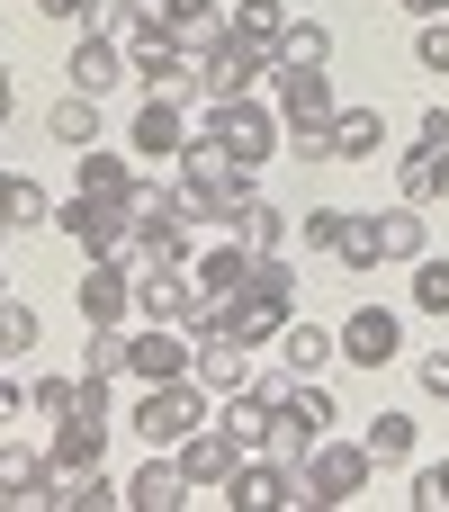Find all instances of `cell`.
<instances>
[{
  "mask_svg": "<svg viewBox=\"0 0 449 512\" xmlns=\"http://www.w3.org/2000/svg\"><path fill=\"white\" fill-rule=\"evenodd\" d=\"M414 144H449V108H423V126H414Z\"/></svg>",
  "mask_w": 449,
  "mask_h": 512,
  "instance_id": "obj_43",
  "label": "cell"
},
{
  "mask_svg": "<svg viewBox=\"0 0 449 512\" xmlns=\"http://www.w3.org/2000/svg\"><path fill=\"white\" fill-rule=\"evenodd\" d=\"M0 243H9V234H0Z\"/></svg>",
  "mask_w": 449,
  "mask_h": 512,
  "instance_id": "obj_50",
  "label": "cell"
},
{
  "mask_svg": "<svg viewBox=\"0 0 449 512\" xmlns=\"http://www.w3.org/2000/svg\"><path fill=\"white\" fill-rule=\"evenodd\" d=\"M198 135H216L234 162L261 171V162L279 153V108H270L261 90H243V99H207V126H198Z\"/></svg>",
  "mask_w": 449,
  "mask_h": 512,
  "instance_id": "obj_4",
  "label": "cell"
},
{
  "mask_svg": "<svg viewBox=\"0 0 449 512\" xmlns=\"http://www.w3.org/2000/svg\"><path fill=\"white\" fill-rule=\"evenodd\" d=\"M0 297H9V270H0Z\"/></svg>",
  "mask_w": 449,
  "mask_h": 512,
  "instance_id": "obj_48",
  "label": "cell"
},
{
  "mask_svg": "<svg viewBox=\"0 0 449 512\" xmlns=\"http://www.w3.org/2000/svg\"><path fill=\"white\" fill-rule=\"evenodd\" d=\"M360 441H369V459H378V468H405V459L423 450V423H414V414H369V432H360Z\"/></svg>",
  "mask_w": 449,
  "mask_h": 512,
  "instance_id": "obj_29",
  "label": "cell"
},
{
  "mask_svg": "<svg viewBox=\"0 0 449 512\" xmlns=\"http://www.w3.org/2000/svg\"><path fill=\"white\" fill-rule=\"evenodd\" d=\"M279 63H333V27H324V18H297V27L279 36Z\"/></svg>",
  "mask_w": 449,
  "mask_h": 512,
  "instance_id": "obj_36",
  "label": "cell"
},
{
  "mask_svg": "<svg viewBox=\"0 0 449 512\" xmlns=\"http://www.w3.org/2000/svg\"><path fill=\"white\" fill-rule=\"evenodd\" d=\"M171 180H180V198H189L198 225H234V216L261 198V189H252V162H234L216 135H189L180 162H171Z\"/></svg>",
  "mask_w": 449,
  "mask_h": 512,
  "instance_id": "obj_1",
  "label": "cell"
},
{
  "mask_svg": "<svg viewBox=\"0 0 449 512\" xmlns=\"http://www.w3.org/2000/svg\"><path fill=\"white\" fill-rule=\"evenodd\" d=\"M180 144H189V117H180V99L144 90L135 126H126V153H135V162H153V171H171V162H180Z\"/></svg>",
  "mask_w": 449,
  "mask_h": 512,
  "instance_id": "obj_11",
  "label": "cell"
},
{
  "mask_svg": "<svg viewBox=\"0 0 449 512\" xmlns=\"http://www.w3.org/2000/svg\"><path fill=\"white\" fill-rule=\"evenodd\" d=\"M153 18H162V27H171V45H189V54H207V45L234 27L216 0H153Z\"/></svg>",
  "mask_w": 449,
  "mask_h": 512,
  "instance_id": "obj_20",
  "label": "cell"
},
{
  "mask_svg": "<svg viewBox=\"0 0 449 512\" xmlns=\"http://www.w3.org/2000/svg\"><path fill=\"white\" fill-rule=\"evenodd\" d=\"M18 414H27V387H18V378L0 369V423H18Z\"/></svg>",
  "mask_w": 449,
  "mask_h": 512,
  "instance_id": "obj_42",
  "label": "cell"
},
{
  "mask_svg": "<svg viewBox=\"0 0 449 512\" xmlns=\"http://www.w3.org/2000/svg\"><path fill=\"white\" fill-rule=\"evenodd\" d=\"M279 153H297L306 171L333 162V117H297V126H279Z\"/></svg>",
  "mask_w": 449,
  "mask_h": 512,
  "instance_id": "obj_35",
  "label": "cell"
},
{
  "mask_svg": "<svg viewBox=\"0 0 449 512\" xmlns=\"http://www.w3.org/2000/svg\"><path fill=\"white\" fill-rule=\"evenodd\" d=\"M396 9H405L414 27H423V18H449V0H396Z\"/></svg>",
  "mask_w": 449,
  "mask_h": 512,
  "instance_id": "obj_47",
  "label": "cell"
},
{
  "mask_svg": "<svg viewBox=\"0 0 449 512\" xmlns=\"http://www.w3.org/2000/svg\"><path fill=\"white\" fill-rule=\"evenodd\" d=\"M207 414H216V423H225V432H234L243 450H261V441H270V405H261L252 387H234V396H216Z\"/></svg>",
  "mask_w": 449,
  "mask_h": 512,
  "instance_id": "obj_30",
  "label": "cell"
},
{
  "mask_svg": "<svg viewBox=\"0 0 449 512\" xmlns=\"http://www.w3.org/2000/svg\"><path fill=\"white\" fill-rule=\"evenodd\" d=\"M369 477H378V459H369V441H315L306 450V468H297V512H333V504H360L369 495Z\"/></svg>",
  "mask_w": 449,
  "mask_h": 512,
  "instance_id": "obj_2",
  "label": "cell"
},
{
  "mask_svg": "<svg viewBox=\"0 0 449 512\" xmlns=\"http://www.w3.org/2000/svg\"><path fill=\"white\" fill-rule=\"evenodd\" d=\"M189 495H198V486L180 477V459H171V450H153V459L135 468V486H126V504H135V512H180Z\"/></svg>",
  "mask_w": 449,
  "mask_h": 512,
  "instance_id": "obj_19",
  "label": "cell"
},
{
  "mask_svg": "<svg viewBox=\"0 0 449 512\" xmlns=\"http://www.w3.org/2000/svg\"><path fill=\"white\" fill-rule=\"evenodd\" d=\"M333 342H342V360H351V369H387V360L405 351V315H396V306H351Z\"/></svg>",
  "mask_w": 449,
  "mask_h": 512,
  "instance_id": "obj_12",
  "label": "cell"
},
{
  "mask_svg": "<svg viewBox=\"0 0 449 512\" xmlns=\"http://www.w3.org/2000/svg\"><path fill=\"white\" fill-rule=\"evenodd\" d=\"M45 342V324H36V306L27 297H0V360H27Z\"/></svg>",
  "mask_w": 449,
  "mask_h": 512,
  "instance_id": "obj_33",
  "label": "cell"
},
{
  "mask_svg": "<svg viewBox=\"0 0 449 512\" xmlns=\"http://www.w3.org/2000/svg\"><path fill=\"white\" fill-rule=\"evenodd\" d=\"M279 360H288L297 378H324V369L342 360V342H333L324 324H306V315H288V333H279Z\"/></svg>",
  "mask_w": 449,
  "mask_h": 512,
  "instance_id": "obj_26",
  "label": "cell"
},
{
  "mask_svg": "<svg viewBox=\"0 0 449 512\" xmlns=\"http://www.w3.org/2000/svg\"><path fill=\"white\" fill-rule=\"evenodd\" d=\"M45 459H54L63 477H72V468H99V459H108V405H72V414H54Z\"/></svg>",
  "mask_w": 449,
  "mask_h": 512,
  "instance_id": "obj_13",
  "label": "cell"
},
{
  "mask_svg": "<svg viewBox=\"0 0 449 512\" xmlns=\"http://www.w3.org/2000/svg\"><path fill=\"white\" fill-rule=\"evenodd\" d=\"M135 180H144V162L117 153V144H81L72 153V189H90V198H135Z\"/></svg>",
  "mask_w": 449,
  "mask_h": 512,
  "instance_id": "obj_17",
  "label": "cell"
},
{
  "mask_svg": "<svg viewBox=\"0 0 449 512\" xmlns=\"http://www.w3.org/2000/svg\"><path fill=\"white\" fill-rule=\"evenodd\" d=\"M405 297H414V315H449V252H423L414 261V288Z\"/></svg>",
  "mask_w": 449,
  "mask_h": 512,
  "instance_id": "obj_34",
  "label": "cell"
},
{
  "mask_svg": "<svg viewBox=\"0 0 449 512\" xmlns=\"http://www.w3.org/2000/svg\"><path fill=\"white\" fill-rule=\"evenodd\" d=\"M225 18H234V36H252V45H270V54H279V36L297 27V9H288V0H234Z\"/></svg>",
  "mask_w": 449,
  "mask_h": 512,
  "instance_id": "obj_31",
  "label": "cell"
},
{
  "mask_svg": "<svg viewBox=\"0 0 449 512\" xmlns=\"http://www.w3.org/2000/svg\"><path fill=\"white\" fill-rule=\"evenodd\" d=\"M189 369H198L189 324H135V333H126V378H135V387H171V378H189Z\"/></svg>",
  "mask_w": 449,
  "mask_h": 512,
  "instance_id": "obj_7",
  "label": "cell"
},
{
  "mask_svg": "<svg viewBox=\"0 0 449 512\" xmlns=\"http://www.w3.org/2000/svg\"><path fill=\"white\" fill-rule=\"evenodd\" d=\"M333 261H342V270H360V279H369V270H387V261H378V216H351Z\"/></svg>",
  "mask_w": 449,
  "mask_h": 512,
  "instance_id": "obj_38",
  "label": "cell"
},
{
  "mask_svg": "<svg viewBox=\"0 0 449 512\" xmlns=\"http://www.w3.org/2000/svg\"><path fill=\"white\" fill-rule=\"evenodd\" d=\"M108 504H126V486H108V468H72L54 486V512H108Z\"/></svg>",
  "mask_w": 449,
  "mask_h": 512,
  "instance_id": "obj_32",
  "label": "cell"
},
{
  "mask_svg": "<svg viewBox=\"0 0 449 512\" xmlns=\"http://www.w3.org/2000/svg\"><path fill=\"white\" fill-rule=\"evenodd\" d=\"M270 108H279V126L333 117V108H342V99H333V63H270Z\"/></svg>",
  "mask_w": 449,
  "mask_h": 512,
  "instance_id": "obj_10",
  "label": "cell"
},
{
  "mask_svg": "<svg viewBox=\"0 0 449 512\" xmlns=\"http://www.w3.org/2000/svg\"><path fill=\"white\" fill-rule=\"evenodd\" d=\"M81 405V378H27V414L36 423H54V414H72Z\"/></svg>",
  "mask_w": 449,
  "mask_h": 512,
  "instance_id": "obj_39",
  "label": "cell"
},
{
  "mask_svg": "<svg viewBox=\"0 0 449 512\" xmlns=\"http://www.w3.org/2000/svg\"><path fill=\"white\" fill-rule=\"evenodd\" d=\"M225 504H234V512H288V504H297V468H279L270 450H243Z\"/></svg>",
  "mask_w": 449,
  "mask_h": 512,
  "instance_id": "obj_14",
  "label": "cell"
},
{
  "mask_svg": "<svg viewBox=\"0 0 449 512\" xmlns=\"http://www.w3.org/2000/svg\"><path fill=\"white\" fill-rule=\"evenodd\" d=\"M423 252H432V216H423L414 198H405V207H387V216H378V261H405V270H414Z\"/></svg>",
  "mask_w": 449,
  "mask_h": 512,
  "instance_id": "obj_23",
  "label": "cell"
},
{
  "mask_svg": "<svg viewBox=\"0 0 449 512\" xmlns=\"http://www.w3.org/2000/svg\"><path fill=\"white\" fill-rule=\"evenodd\" d=\"M414 512H449V459H432V468H414V495H405Z\"/></svg>",
  "mask_w": 449,
  "mask_h": 512,
  "instance_id": "obj_41",
  "label": "cell"
},
{
  "mask_svg": "<svg viewBox=\"0 0 449 512\" xmlns=\"http://www.w3.org/2000/svg\"><path fill=\"white\" fill-rule=\"evenodd\" d=\"M126 270H135V324H189L207 297H198V279H189V261H144V252H126Z\"/></svg>",
  "mask_w": 449,
  "mask_h": 512,
  "instance_id": "obj_6",
  "label": "cell"
},
{
  "mask_svg": "<svg viewBox=\"0 0 449 512\" xmlns=\"http://www.w3.org/2000/svg\"><path fill=\"white\" fill-rule=\"evenodd\" d=\"M9 126H18V81L0 72V135H9Z\"/></svg>",
  "mask_w": 449,
  "mask_h": 512,
  "instance_id": "obj_46",
  "label": "cell"
},
{
  "mask_svg": "<svg viewBox=\"0 0 449 512\" xmlns=\"http://www.w3.org/2000/svg\"><path fill=\"white\" fill-rule=\"evenodd\" d=\"M27 225H54V198L27 171H0V234H27Z\"/></svg>",
  "mask_w": 449,
  "mask_h": 512,
  "instance_id": "obj_27",
  "label": "cell"
},
{
  "mask_svg": "<svg viewBox=\"0 0 449 512\" xmlns=\"http://www.w3.org/2000/svg\"><path fill=\"white\" fill-rule=\"evenodd\" d=\"M72 297H81V324H126L135 315V270L126 261H81Z\"/></svg>",
  "mask_w": 449,
  "mask_h": 512,
  "instance_id": "obj_15",
  "label": "cell"
},
{
  "mask_svg": "<svg viewBox=\"0 0 449 512\" xmlns=\"http://www.w3.org/2000/svg\"><path fill=\"white\" fill-rule=\"evenodd\" d=\"M414 72H441V81H449V18H423V36H414Z\"/></svg>",
  "mask_w": 449,
  "mask_h": 512,
  "instance_id": "obj_40",
  "label": "cell"
},
{
  "mask_svg": "<svg viewBox=\"0 0 449 512\" xmlns=\"http://www.w3.org/2000/svg\"><path fill=\"white\" fill-rule=\"evenodd\" d=\"M171 459H180V477H189L198 495H225V486H234V468H243V441H234V432L207 414V423H198V432H189Z\"/></svg>",
  "mask_w": 449,
  "mask_h": 512,
  "instance_id": "obj_9",
  "label": "cell"
},
{
  "mask_svg": "<svg viewBox=\"0 0 449 512\" xmlns=\"http://www.w3.org/2000/svg\"><path fill=\"white\" fill-rule=\"evenodd\" d=\"M54 225L81 243V261H126V252H135V207H126V198H90V189H72V198L54 207Z\"/></svg>",
  "mask_w": 449,
  "mask_h": 512,
  "instance_id": "obj_3",
  "label": "cell"
},
{
  "mask_svg": "<svg viewBox=\"0 0 449 512\" xmlns=\"http://www.w3.org/2000/svg\"><path fill=\"white\" fill-rule=\"evenodd\" d=\"M36 9H45V18H63V27H81V18H90V0H36Z\"/></svg>",
  "mask_w": 449,
  "mask_h": 512,
  "instance_id": "obj_44",
  "label": "cell"
},
{
  "mask_svg": "<svg viewBox=\"0 0 449 512\" xmlns=\"http://www.w3.org/2000/svg\"><path fill=\"white\" fill-rule=\"evenodd\" d=\"M45 144H63V153L99 144V99H90V90H63V99L45 108Z\"/></svg>",
  "mask_w": 449,
  "mask_h": 512,
  "instance_id": "obj_24",
  "label": "cell"
},
{
  "mask_svg": "<svg viewBox=\"0 0 449 512\" xmlns=\"http://www.w3.org/2000/svg\"><path fill=\"white\" fill-rule=\"evenodd\" d=\"M198 63H207V99H243V90H270V63H279V54L225 27V36H216Z\"/></svg>",
  "mask_w": 449,
  "mask_h": 512,
  "instance_id": "obj_8",
  "label": "cell"
},
{
  "mask_svg": "<svg viewBox=\"0 0 449 512\" xmlns=\"http://www.w3.org/2000/svg\"><path fill=\"white\" fill-rule=\"evenodd\" d=\"M342 225H351V207H297V243L306 252H342Z\"/></svg>",
  "mask_w": 449,
  "mask_h": 512,
  "instance_id": "obj_37",
  "label": "cell"
},
{
  "mask_svg": "<svg viewBox=\"0 0 449 512\" xmlns=\"http://www.w3.org/2000/svg\"><path fill=\"white\" fill-rule=\"evenodd\" d=\"M144 9H153V0H144Z\"/></svg>",
  "mask_w": 449,
  "mask_h": 512,
  "instance_id": "obj_49",
  "label": "cell"
},
{
  "mask_svg": "<svg viewBox=\"0 0 449 512\" xmlns=\"http://www.w3.org/2000/svg\"><path fill=\"white\" fill-rule=\"evenodd\" d=\"M189 279H198V297H234V288L252 279V243L234 234V243H216V252H198V261H189Z\"/></svg>",
  "mask_w": 449,
  "mask_h": 512,
  "instance_id": "obj_25",
  "label": "cell"
},
{
  "mask_svg": "<svg viewBox=\"0 0 449 512\" xmlns=\"http://www.w3.org/2000/svg\"><path fill=\"white\" fill-rule=\"evenodd\" d=\"M234 234H243L252 252H288V243H297V207H270V198H252V207L234 216Z\"/></svg>",
  "mask_w": 449,
  "mask_h": 512,
  "instance_id": "obj_28",
  "label": "cell"
},
{
  "mask_svg": "<svg viewBox=\"0 0 449 512\" xmlns=\"http://www.w3.org/2000/svg\"><path fill=\"white\" fill-rule=\"evenodd\" d=\"M423 387H432V396H449V351H432V360H423Z\"/></svg>",
  "mask_w": 449,
  "mask_h": 512,
  "instance_id": "obj_45",
  "label": "cell"
},
{
  "mask_svg": "<svg viewBox=\"0 0 449 512\" xmlns=\"http://www.w3.org/2000/svg\"><path fill=\"white\" fill-rule=\"evenodd\" d=\"M207 405H216V396H207L198 378H171V387H144L126 423H135V432H144L153 450H180V441H189V432L207 423Z\"/></svg>",
  "mask_w": 449,
  "mask_h": 512,
  "instance_id": "obj_5",
  "label": "cell"
},
{
  "mask_svg": "<svg viewBox=\"0 0 449 512\" xmlns=\"http://www.w3.org/2000/svg\"><path fill=\"white\" fill-rule=\"evenodd\" d=\"M54 486H63V468L45 450H27V441L0 450V504H54Z\"/></svg>",
  "mask_w": 449,
  "mask_h": 512,
  "instance_id": "obj_18",
  "label": "cell"
},
{
  "mask_svg": "<svg viewBox=\"0 0 449 512\" xmlns=\"http://www.w3.org/2000/svg\"><path fill=\"white\" fill-rule=\"evenodd\" d=\"M63 81H72V90H90V99H108V90L126 81V45H117V36H99V27H81V36H72V54H63Z\"/></svg>",
  "mask_w": 449,
  "mask_h": 512,
  "instance_id": "obj_16",
  "label": "cell"
},
{
  "mask_svg": "<svg viewBox=\"0 0 449 512\" xmlns=\"http://www.w3.org/2000/svg\"><path fill=\"white\" fill-rule=\"evenodd\" d=\"M396 189H405L414 207H441V198H449V144H405Z\"/></svg>",
  "mask_w": 449,
  "mask_h": 512,
  "instance_id": "obj_21",
  "label": "cell"
},
{
  "mask_svg": "<svg viewBox=\"0 0 449 512\" xmlns=\"http://www.w3.org/2000/svg\"><path fill=\"white\" fill-rule=\"evenodd\" d=\"M387 153V108H333V162H378Z\"/></svg>",
  "mask_w": 449,
  "mask_h": 512,
  "instance_id": "obj_22",
  "label": "cell"
}]
</instances>
